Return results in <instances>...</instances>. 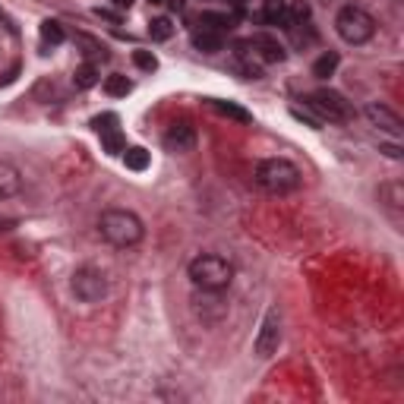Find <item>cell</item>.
I'll use <instances>...</instances> for the list:
<instances>
[{
  "mask_svg": "<svg viewBox=\"0 0 404 404\" xmlns=\"http://www.w3.org/2000/svg\"><path fill=\"white\" fill-rule=\"evenodd\" d=\"M186 275H190L196 291L221 294V291H227L234 281V265L227 262L225 256H218V253H199V256L186 265Z\"/></svg>",
  "mask_w": 404,
  "mask_h": 404,
  "instance_id": "cell-1",
  "label": "cell"
},
{
  "mask_svg": "<svg viewBox=\"0 0 404 404\" xmlns=\"http://www.w3.org/2000/svg\"><path fill=\"white\" fill-rule=\"evenodd\" d=\"M98 231L117 250H130V246L142 244V237H146L142 218L136 212H130V209H107V212H101Z\"/></svg>",
  "mask_w": 404,
  "mask_h": 404,
  "instance_id": "cell-2",
  "label": "cell"
},
{
  "mask_svg": "<svg viewBox=\"0 0 404 404\" xmlns=\"http://www.w3.org/2000/svg\"><path fill=\"white\" fill-rule=\"evenodd\" d=\"M253 177H256L259 190L269 193V196H287V193L300 190V184H304L300 167L287 158H262Z\"/></svg>",
  "mask_w": 404,
  "mask_h": 404,
  "instance_id": "cell-3",
  "label": "cell"
},
{
  "mask_svg": "<svg viewBox=\"0 0 404 404\" xmlns=\"http://www.w3.org/2000/svg\"><path fill=\"white\" fill-rule=\"evenodd\" d=\"M335 32H338L347 45H366V41L376 35V20H373L364 7L351 3V7L338 10V16H335Z\"/></svg>",
  "mask_w": 404,
  "mask_h": 404,
  "instance_id": "cell-4",
  "label": "cell"
},
{
  "mask_svg": "<svg viewBox=\"0 0 404 404\" xmlns=\"http://www.w3.org/2000/svg\"><path fill=\"white\" fill-rule=\"evenodd\" d=\"M304 105L310 107L319 120H331V124H347V120H354V105L341 92H335V89H316V92H310L304 98Z\"/></svg>",
  "mask_w": 404,
  "mask_h": 404,
  "instance_id": "cell-5",
  "label": "cell"
},
{
  "mask_svg": "<svg viewBox=\"0 0 404 404\" xmlns=\"http://www.w3.org/2000/svg\"><path fill=\"white\" fill-rule=\"evenodd\" d=\"M70 287H73L76 300H82V304H98V300L107 297V275L101 272V269H95V265H82V269L73 272Z\"/></svg>",
  "mask_w": 404,
  "mask_h": 404,
  "instance_id": "cell-6",
  "label": "cell"
},
{
  "mask_svg": "<svg viewBox=\"0 0 404 404\" xmlns=\"http://www.w3.org/2000/svg\"><path fill=\"white\" fill-rule=\"evenodd\" d=\"M237 54L246 60H259V63H281L285 60V47L272 35H253L246 41H237Z\"/></svg>",
  "mask_w": 404,
  "mask_h": 404,
  "instance_id": "cell-7",
  "label": "cell"
},
{
  "mask_svg": "<svg viewBox=\"0 0 404 404\" xmlns=\"http://www.w3.org/2000/svg\"><path fill=\"white\" fill-rule=\"evenodd\" d=\"M278 345H281V316H278V310H269L265 313V319H262V325H259V335H256V354L259 357H272L275 351H278Z\"/></svg>",
  "mask_w": 404,
  "mask_h": 404,
  "instance_id": "cell-8",
  "label": "cell"
},
{
  "mask_svg": "<svg viewBox=\"0 0 404 404\" xmlns=\"http://www.w3.org/2000/svg\"><path fill=\"white\" fill-rule=\"evenodd\" d=\"M165 149L167 152H174V155H186V152H193L196 149V126L190 124V120H174L171 126H167V133H165Z\"/></svg>",
  "mask_w": 404,
  "mask_h": 404,
  "instance_id": "cell-9",
  "label": "cell"
},
{
  "mask_svg": "<svg viewBox=\"0 0 404 404\" xmlns=\"http://www.w3.org/2000/svg\"><path fill=\"white\" fill-rule=\"evenodd\" d=\"M364 114H366V120H370L373 126H379L382 133H389L391 140H401V136H404V120L398 117L389 105H379V101H373V105H366Z\"/></svg>",
  "mask_w": 404,
  "mask_h": 404,
  "instance_id": "cell-10",
  "label": "cell"
},
{
  "mask_svg": "<svg viewBox=\"0 0 404 404\" xmlns=\"http://www.w3.org/2000/svg\"><path fill=\"white\" fill-rule=\"evenodd\" d=\"M22 193V171L13 161L0 158V199H13Z\"/></svg>",
  "mask_w": 404,
  "mask_h": 404,
  "instance_id": "cell-11",
  "label": "cell"
},
{
  "mask_svg": "<svg viewBox=\"0 0 404 404\" xmlns=\"http://www.w3.org/2000/svg\"><path fill=\"white\" fill-rule=\"evenodd\" d=\"M259 20H262L265 26H285L287 0H262V13H259Z\"/></svg>",
  "mask_w": 404,
  "mask_h": 404,
  "instance_id": "cell-12",
  "label": "cell"
},
{
  "mask_svg": "<svg viewBox=\"0 0 404 404\" xmlns=\"http://www.w3.org/2000/svg\"><path fill=\"white\" fill-rule=\"evenodd\" d=\"M193 47L202 51V54H218L221 47H225V35L209 32V29H199V32H193Z\"/></svg>",
  "mask_w": 404,
  "mask_h": 404,
  "instance_id": "cell-13",
  "label": "cell"
},
{
  "mask_svg": "<svg viewBox=\"0 0 404 404\" xmlns=\"http://www.w3.org/2000/svg\"><path fill=\"white\" fill-rule=\"evenodd\" d=\"M209 107L212 111H218L221 117H231V120H237V124H250L253 120V114L246 111V107H240V105H234V101H221V98H209Z\"/></svg>",
  "mask_w": 404,
  "mask_h": 404,
  "instance_id": "cell-14",
  "label": "cell"
},
{
  "mask_svg": "<svg viewBox=\"0 0 404 404\" xmlns=\"http://www.w3.org/2000/svg\"><path fill=\"white\" fill-rule=\"evenodd\" d=\"M199 26L209 29V32L225 35L227 29L234 26V16H227V13H212V10H206V13H199Z\"/></svg>",
  "mask_w": 404,
  "mask_h": 404,
  "instance_id": "cell-15",
  "label": "cell"
},
{
  "mask_svg": "<svg viewBox=\"0 0 404 404\" xmlns=\"http://www.w3.org/2000/svg\"><path fill=\"white\" fill-rule=\"evenodd\" d=\"M38 35H41V45H45V47H57V45H63V41H66V32H63V26H60L57 20L41 22Z\"/></svg>",
  "mask_w": 404,
  "mask_h": 404,
  "instance_id": "cell-16",
  "label": "cell"
},
{
  "mask_svg": "<svg viewBox=\"0 0 404 404\" xmlns=\"http://www.w3.org/2000/svg\"><path fill=\"white\" fill-rule=\"evenodd\" d=\"M379 196H382V202L389 209H395V212H401V209H404V184H398V180L379 186Z\"/></svg>",
  "mask_w": 404,
  "mask_h": 404,
  "instance_id": "cell-17",
  "label": "cell"
},
{
  "mask_svg": "<svg viewBox=\"0 0 404 404\" xmlns=\"http://www.w3.org/2000/svg\"><path fill=\"white\" fill-rule=\"evenodd\" d=\"M338 63H341L338 51H325L322 57H319L316 63H313V76H319V80H329V76H335Z\"/></svg>",
  "mask_w": 404,
  "mask_h": 404,
  "instance_id": "cell-18",
  "label": "cell"
},
{
  "mask_svg": "<svg viewBox=\"0 0 404 404\" xmlns=\"http://www.w3.org/2000/svg\"><path fill=\"white\" fill-rule=\"evenodd\" d=\"M73 86L76 89H82V92H86V89H92V86H98V66L95 63H82V66H76V73H73Z\"/></svg>",
  "mask_w": 404,
  "mask_h": 404,
  "instance_id": "cell-19",
  "label": "cell"
},
{
  "mask_svg": "<svg viewBox=\"0 0 404 404\" xmlns=\"http://www.w3.org/2000/svg\"><path fill=\"white\" fill-rule=\"evenodd\" d=\"M76 45L82 47V54L89 57V63H95V60H107V47L101 45V41L89 38V35H76Z\"/></svg>",
  "mask_w": 404,
  "mask_h": 404,
  "instance_id": "cell-20",
  "label": "cell"
},
{
  "mask_svg": "<svg viewBox=\"0 0 404 404\" xmlns=\"http://www.w3.org/2000/svg\"><path fill=\"white\" fill-rule=\"evenodd\" d=\"M124 165L130 167V171H146V167H149V152L142 146L124 149Z\"/></svg>",
  "mask_w": 404,
  "mask_h": 404,
  "instance_id": "cell-21",
  "label": "cell"
},
{
  "mask_svg": "<svg viewBox=\"0 0 404 404\" xmlns=\"http://www.w3.org/2000/svg\"><path fill=\"white\" fill-rule=\"evenodd\" d=\"M105 92L111 95V98H124V95L133 92V82L126 80V76L114 73V76H107V80H105Z\"/></svg>",
  "mask_w": 404,
  "mask_h": 404,
  "instance_id": "cell-22",
  "label": "cell"
},
{
  "mask_svg": "<svg viewBox=\"0 0 404 404\" xmlns=\"http://www.w3.org/2000/svg\"><path fill=\"white\" fill-rule=\"evenodd\" d=\"M149 35H152L155 41H167L174 35V22L167 20V16H158V20H152V26H149Z\"/></svg>",
  "mask_w": 404,
  "mask_h": 404,
  "instance_id": "cell-23",
  "label": "cell"
},
{
  "mask_svg": "<svg viewBox=\"0 0 404 404\" xmlns=\"http://www.w3.org/2000/svg\"><path fill=\"white\" fill-rule=\"evenodd\" d=\"M92 126H95V133H98V136H105V133H114L120 126V117L117 114H98V117H92Z\"/></svg>",
  "mask_w": 404,
  "mask_h": 404,
  "instance_id": "cell-24",
  "label": "cell"
},
{
  "mask_svg": "<svg viewBox=\"0 0 404 404\" xmlns=\"http://www.w3.org/2000/svg\"><path fill=\"white\" fill-rule=\"evenodd\" d=\"M101 146H105V152H111V155H124V149H126L124 133H120V130L105 133V136H101Z\"/></svg>",
  "mask_w": 404,
  "mask_h": 404,
  "instance_id": "cell-25",
  "label": "cell"
},
{
  "mask_svg": "<svg viewBox=\"0 0 404 404\" xmlns=\"http://www.w3.org/2000/svg\"><path fill=\"white\" fill-rule=\"evenodd\" d=\"M133 63L140 66L142 73H155L158 70V57L152 51H133Z\"/></svg>",
  "mask_w": 404,
  "mask_h": 404,
  "instance_id": "cell-26",
  "label": "cell"
},
{
  "mask_svg": "<svg viewBox=\"0 0 404 404\" xmlns=\"http://www.w3.org/2000/svg\"><path fill=\"white\" fill-rule=\"evenodd\" d=\"M291 114H294V117H297V120H306V124H310V126H316V130H319V126H322V120H319L316 114H310V107H306V111H300V107H291Z\"/></svg>",
  "mask_w": 404,
  "mask_h": 404,
  "instance_id": "cell-27",
  "label": "cell"
},
{
  "mask_svg": "<svg viewBox=\"0 0 404 404\" xmlns=\"http://www.w3.org/2000/svg\"><path fill=\"white\" fill-rule=\"evenodd\" d=\"M379 152H382L385 155V158H401V149H398V146H379Z\"/></svg>",
  "mask_w": 404,
  "mask_h": 404,
  "instance_id": "cell-28",
  "label": "cell"
},
{
  "mask_svg": "<svg viewBox=\"0 0 404 404\" xmlns=\"http://www.w3.org/2000/svg\"><path fill=\"white\" fill-rule=\"evenodd\" d=\"M95 13H98L101 20H107V22H120V16H117V13H111V10H101V7H98Z\"/></svg>",
  "mask_w": 404,
  "mask_h": 404,
  "instance_id": "cell-29",
  "label": "cell"
},
{
  "mask_svg": "<svg viewBox=\"0 0 404 404\" xmlns=\"http://www.w3.org/2000/svg\"><path fill=\"white\" fill-rule=\"evenodd\" d=\"M114 7H117V10H130L133 0H114Z\"/></svg>",
  "mask_w": 404,
  "mask_h": 404,
  "instance_id": "cell-30",
  "label": "cell"
},
{
  "mask_svg": "<svg viewBox=\"0 0 404 404\" xmlns=\"http://www.w3.org/2000/svg\"><path fill=\"white\" fill-rule=\"evenodd\" d=\"M171 3V10H184V0H167Z\"/></svg>",
  "mask_w": 404,
  "mask_h": 404,
  "instance_id": "cell-31",
  "label": "cell"
},
{
  "mask_svg": "<svg viewBox=\"0 0 404 404\" xmlns=\"http://www.w3.org/2000/svg\"><path fill=\"white\" fill-rule=\"evenodd\" d=\"M149 3H165V0H149Z\"/></svg>",
  "mask_w": 404,
  "mask_h": 404,
  "instance_id": "cell-32",
  "label": "cell"
}]
</instances>
